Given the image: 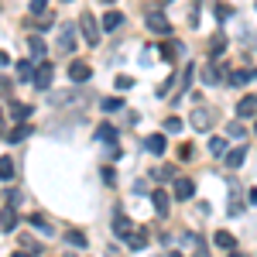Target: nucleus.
Instances as JSON below:
<instances>
[{"label": "nucleus", "instance_id": "obj_4", "mask_svg": "<svg viewBox=\"0 0 257 257\" xmlns=\"http://www.w3.org/2000/svg\"><path fill=\"white\" fill-rule=\"evenodd\" d=\"M192 192H196V182H192V178H185V175L172 178V196H175V199L185 202V199H192Z\"/></svg>", "mask_w": 257, "mask_h": 257}, {"label": "nucleus", "instance_id": "obj_35", "mask_svg": "<svg viewBox=\"0 0 257 257\" xmlns=\"http://www.w3.org/2000/svg\"><path fill=\"white\" fill-rule=\"evenodd\" d=\"M113 86L123 93V89H131V86H134V79H131V76H117V79H113Z\"/></svg>", "mask_w": 257, "mask_h": 257}, {"label": "nucleus", "instance_id": "obj_22", "mask_svg": "<svg viewBox=\"0 0 257 257\" xmlns=\"http://www.w3.org/2000/svg\"><path fill=\"white\" fill-rule=\"evenodd\" d=\"M96 138L103 141V144H113V141H117V131H113L110 123H99V127H96Z\"/></svg>", "mask_w": 257, "mask_h": 257}, {"label": "nucleus", "instance_id": "obj_32", "mask_svg": "<svg viewBox=\"0 0 257 257\" xmlns=\"http://www.w3.org/2000/svg\"><path fill=\"white\" fill-rule=\"evenodd\" d=\"M209 151L213 155H226V138H213L209 141Z\"/></svg>", "mask_w": 257, "mask_h": 257}, {"label": "nucleus", "instance_id": "obj_47", "mask_svg": "<svg viewBox=\"0 0 257 257\" xmlns=\"http://www.w3.org/2000/svg\"><path fill=\"white\" fill-rule=\"evenodd\" d=\"M62 4H72V0H62Z\"/></svg>", "mask_w": 257, "mask_h": 257}, {"label": "nucleus", "instance_id": "obj_29", "mask_svg": "<svg viewBox=\"0 0 257 257\" xmlns=\"http://www.w3.org/2000/svg\"><path fill=\"white\" fill-rule=\"evenodd\" d=\"M11 178H14V161L0 158V182H11Z\"/></svg>", "mask_w": 257, "mask_h": 257}, {"label": "nucleus", "instance_id": "obj_43", "mask_svg": "<svg viewBox=\"0 0 257 257\" xmlns=\"http://www.w3.org/2000/svg\"><path fill=\"white\" fill-rule=\"evenodd\" d=\"M247 199H250V206H257V189H250V196H247Z\"/></svg>", "mask_w": 257, "mask_h": 257}, {"label": "nucleus", "instance_id": "obj_33", "mask_svg": "<svg viewBox=\"0 0 257 257\" xmlns=\"http://www.w3.org/2000/svg\"><path fill=\"white\" fill-rule=\"evenodd\" d=\"M243 134H247L243 123H230V127H226V138H243Z\"/></svg>", "mask_w": 257, "mask_h": 257}, {"label": "nucleus", "instance_id": "obj_19", "mask_svg": "<svg viewBox=\"0 0 257 257\" xmlns=\"http://www.w3.org/2000/svg\"><path fill=\"white\" fill-rule=\"evenodd\" d=\"M226 86H247V79H257V69H250V72H243V69H237V72H230L226 76Z\"/></svg>", "mask_w": 257, "mask_h": 257}, {"label": "nucleus", "instance_id": "obj_30", "mask_svg": "<svg viewBox=\"0 0 257 257\" xmlns=\"http://www.w3.org/2000/svg\"><path fill=\"white\" fill-rule=\"evenodd\" d=\"M103 110H106V113H117V110H123V99L120 96H106L103 99Z\"/></svg>", "mask_w": 257, "mask_h": 257}, {"label": "nucleus", "instance_id": "obj_9", "mask_svg": "<svg viewBox=\"0 0 257 257\" xmlns=\"http://www.w3.org/2000/svg\"><path fill=\"white\" fill-rule=\"evenodd\" d=\"M89 76H93V69H89L86 62H72V65H69V79L72 82H86Z\"/></svg>", "mask_w": 257, "mask_h": 257}, {"label": "nucleus", "instance_id": "obj_41", "mask_svg": "<svg viewBox=\"0 0 257 257\" xmlns=\"http://www.w3.org/2000/svg\"><path fill=\"white\" fill-rule=\"evenodd\" d=\"M106 257H123V254H120L117 247H106Z\"/></svg>", "mask_w": 257, "mask_h": 257}, {"label": "nucleus", "instance_id": "obj_6", "mask_svg": "<svg viewBox=\"0 0 257 257\" xmlns=\"http://www.w3.org/2000/svg\"><path fill=\"white\" fill-rule=\"evenodd\" d=\"M226 76H230V72H226L219 62H213V65H206V69H202V82H206V86H219Z\"/></svg>", "mask_w": 257, "mask_h": 257}, {"label": "nucleus", "instance_id": "obj_42", "mask_svg": "<svg viewBox=\"0 0 257 257\" xmlns=\"http://www.w3.org/2000/svg\"><path fill=\"white\" fill-rule=\"evenodd\" d=\"M192 257H209V254H206V247H196V250H192Z\"/></svg>", "mask_w": 257, "mask_h": 257}, {"label": "nucleus", "instance_id": "obj_40", "mask_svg": "<svg viewBox=\"0 0 257 257\" xmlns=\"http://www.w3.org/2000/svg\"><path fill=\"white\" fill-rule=\"evenodd\" d=\"M4 65H11V55H7V52H0V69H4Z\"/></svg>", "mask_w": 257, "mask_h": 257}, {"label": "nucleus", "instance_id": "obj_1", "mask_svg": "<svg viewBox=\"0 0 257 257\" xmlns=\"http://www.w3.org/2000/svg\"><path fill=\"white\" fill-rule=\"evenodd\" d=\"M55 48H59V55H72V52H76V28H72V24H62L59 28Z\"/></svg>", "mask_w": 257, "mask_h": 257}, {"label": "nucleus", "instance_id": "obj_5", "mask_svg": "<svg viewBox=\"0 0 257 257\" xmlns=\"http://www.w3.org/2000/svg\"><path fill=\"white\" fill-rule=\"evenodd\" d=\"M52 79H55V65H52V62H41L38 69H35V86H38V89H48V86H52Z\"/></svg>", "mask_w": 257, "mask_h": 257}, {"label": "nucleus", "instance_id": "obj_48", "mask_svg": "<svg viewBox=\"0 0 257 257\" xmlns=\"http://www.w3.org/2000/svg\"><path fill=\"white\" fill-rule=\"evenodd\" d=\"M103 4H113V0H103Z\"/></svg>", "mask_w": 257, "mask_h": 257}, {"label": "nucleus", "instance_id": "obj_26", "mask_svg": "<svg viewBox=\"0 0 257 257\" xmlns=\"http://www.w3.org/2000/svg\"><path fill=\"white\" fill-rule=\"evenodd\" d=\"M11 113H14L18 123H24V120L31 117V106H24V103H11Z\"/></svg>", "mask_w": 257, "mask_h": 257}, {"label": "nucleus", "instance_id": "obj_12", "mask_svg": "<svg viewBox=\"0 0 257 257\" xmlns=\"http://www.w3.org/2000/svg\"><path fill=\"white\" fill-rule=\"evenodd\" d=\"M120 24H123V14H120V11H106L103 21H99V28H103V31H117Z\"/></svg>", "mask_w": 257, "mask_h": 257}, {"label": "nucleus", "instance_id": "obj_49", "mask_svg": "<svg viewBox=\"0 0 257 257\" xmlns=\"http://www.w3.org/2000/svg\"><path fill=\"white\" fill-rule=\"evenodd\" d=\"M0 117H4V110H0Z\"/></svg>", "mask_w": 257, "mask_h": 257}, {"label": "nucleus", "instance_id": "obj_20", "mask_svg": "<svg viewBox=\"0 0 257 257\" xmlns=\"http://www.w3.org/2000/svg\"><path fill=\"white\" fill-rule=\"evenodd\" d=\"M144 148H148L151 155H165V148H168V141L161 138V134H151V138L144 141Z\"/></svg>", "mask_w": 257, "mask_h": 257}, {"label": "nucleus", "instance_id": "obj_18", "mask_svg": "<svg viewBox=\"0 0 257 257\" xmlns=\"http://www.w3.org/2000/svg\"><path fill=\"white\" fill-rule=\"evenodd\" d=\"M131 230H134V226H131V219H127V216H123V213L117 209V216H113V233L127 240V233H131Z\"/></svg>", "mask_w": 257, "mask_h": 257}, {"label": "nucleus", "instance_id": "obj_14", "mask_svg": "<svg viewBox=\"0 0 257 257\" xmlns=\"http://www.w3.org/2000/svg\"><path fill=\"white\" fill-rule=\"evenodd\" d=\"M223 161H226V168H240V165L247 161V148H233V151H226Z\"/></svg>", "mask_w": 257, "mask_h": 257}, {"label": "nucleus", "instance_id": "obj_3", "mask_svg": "<svg viewBox=\"0 0 257 257\" xmlns=\"http://www.w3.org/2000/svg\"><path fill=\"white\" fill-rule=\"evenodd\" d=\"M216 123V110L213 106H199V110H192V131H209Z\"/></svg>", "mask_w": 257, "mask_h": 257}, {"label": "nucleus", "instance_id": "obj_15", "mask_svg": "<svg viewBox=\"0 0 257 257\" xmlns=\"http://www.w3.org/2000/svg\"><path fill=\"white\" fill-rule=\"evenodd\" d=\"M237 113H240L243 120H247V117H257V96H243V99L237 103Z\"/></svg>", "mask_w": 257, "mask_h": 257}, {"label": "nucleus", "instance_id": "obj_37", "mask_svg": "<svg viewBox=\"0 0 257 257\" xmlns=\"http://www.w3.org/2000/svg\"><path fill=\"white\" fill-rule=\"evenodd\" d=\"M230 14H233V11H230L226 4H216V21H226V18H230Z\"/></svg>", "mask_w": 257, "mask_h": 257}, {"label": "nucleus", "instance_id": "obj_16", "mask_svg": "<svg viewBox=\"0 0 257 257\" xmlns=\"http://www.w3.org/2000/svg\"><path fill=\"white\" fill-rule=\"evenodd\" d=\"M213 243H216L219 250H233V247H237L233 233H226V230H216V233H213Z\"/></svg>", "mask_w": 257, "mask_h": 257}, {"label": "nucleus", "instance_id": "obj_13", "mask_svg": "<svg viewBox=\"0 0 257 257\" xmlns=\"http://www.w3.org/2000/svg\"><path fill=\"white\" fill-rule=\"evenodd\" d=\"M28 223H31V226H35L38 233H45V237H52V233H55V226H52L48 219L41 216V213H31V216H28Z\"/></svg>", "mask_w": 257, "mask_h": 257}, {"label": "nucleus", "instance_id": "obj_31", "mask_svg": "<svg viewBox=\"0 0 257 257\" xmlns=\"http://www.w3.org/2000/svg\"><path fill=\"white\" fill-rule=\"evenodd\" d=\"M243 213V202H240V192H230V216H240Z\"/></svg>", "mask_w": 257, "mask_h": 257}, {"label": "nucleus", "instance_id": "obj_39", "mask_svg": "<svg viewBox=\"0 0 257 257\" xmlns=\"http://www.w3.org/2000/svg\"><path fill=\"white\" fill-rule=\"evenodd\" d=\"M7 206H21V192H7Z\"/></svg>", "mask_w": 257, "mask_h": 257}, {"label": "nucleus", "instance_id": "obj_23", "mask_svg": "<svg viewBox=\"0 0 257 257\" xmlns=\"http://www.w3.org/2000/svg\"><path fill=\"white\" fill-rule=\"evenodd\" d=\"M223 48H226V35H216V38L209 41V55H213V62L223 55Z\"/></svg>", "mask_w": 257, "mask_h": 257}, {"label": "nucleus", "instance_id": "obj_46", "mask_svg": "<svg viewBox=\"0 0 257 257\" xmlns=\"http://www.w3.org/2000/svg\"><path fill=\"white\" fill-rule=\"evenodd\" d=\"M168 257H182V254H178V250H172V254H168Z\"/></svg>", "mask_w": 257, "mask_h": 257}, {"label": "nucleus", "instance_id": "obj_50", "mask_svg": "<svg viewBox=\"0 0 257 257\" xmlns=\"http://www.w3.org/2000/svg\"><path fill=\"white\" fill-rule=\"evenodd\" d=\"M254 131H257V123H254Z\"/></svg>", "mask_w": 257, "mask_h": 257}, {"label": "nucleus", "instance_id": "obj_10", "mask_svg": "<svg viewBox=\"0 0 257 257\" xmlns=\"http://www.w3.org/2000/svg\"><path fill=\"white\" fill-rule=\"evenodd\" d=\"M14 226H18V213H14V206H4V209H0V230L11 233Z\"/></svg>", "mask_w": 257, "mask_h": 257}, {"label": "nucleus", "instance_id": "obj_36", "mask_svg": "<svg viewBox=\"0 0 257 257\" xmlns=\"http://www.w3.org/2000/svg\"><path fill=\"white\" fill-rule=\"evenodd\" d=\"M21 247H28V254H41V243H38V240H28V237H24V240H21Z\"/></svg>", "mask_w": 257, "mask_h": 257}, {"label": "nucleus", "instance_id": "obj_28", "mask_svg": "<svg viewBox=\"0 0 257 257\" xmlns=\"http://www.w3.org/2000/svg\"><path fill=\"white\" fill-rule=\"evenodd\" d=\"M76 99V89H65V93H52V106H65Z\"/></svg>", "mask_w": 257, "mask_h": 257}, {"label": "nucleus", "instance_id": "obj_34", "mask_svg": "<svg viewBox=\"0 0 257 257\" xmlns=\"http://www.w3.org/2000/svg\"><path fill=\"white\" fill-rule=\"evenodd\" d=\"M165 131H168V134H178V131H182V120H178V117H168V120H165Z\"/></svg>", "mask_w": 257, "mask_h": 257}, {"label": "nucleus", "instance_id": "obj_7", "mask_svg": "<svg viewBox=\"0 0 257 257\" xmlns=\"http://www.w3.org/2000/svg\"><path fill=\"white\" fill-rule=\"evenodd\" d=\"M79 28H82V38L89 41V45H96V41H99V24L93 21V14H86V11H82V21H79Z\"/></svg>", "mask_w": 257, "mask_h": 257}, {"label": "nucleus", "instance_id": "obj_17", "mask_svg": "<svg viewBox=\"0 0 257 257\" xmlns=\"http://www.w3.org/2000/svg\"><path fill=\"white\" fill-rule=\"evenodd\" d=\"M127 247H131V250L148 247V230H131V233H127Z\"/></svg>", "mask_w": 257, "mask_h": 257}, {"label": "nucleus", "instance_id": "obj_2", "mask_svg": "<svg viewBox=\"0 0 257 257\" xmlns=\"http://www.w3.org/2000/svg\"><path fill=\"white\" fill-rule=\"evenodd\" d=\"M148 31H155V35H161V38H172V24H168V18L161 14V11H148Z\"/></svg>", "mask_w": 257, "mask_h": 257}, {"label": "nucleus", "instance_id": "obj_27", "mask_svg": "<svg viewBox=\"0 0 257 257\" xmlns=\"http://www.w3.org/2000/svg\"><path fill=\"white\" fill-rule=\"evenodd\" d=\"M24 138H31V127H28V123H18V127L7 134V141H14V144H18V141H24Z\"/></svg>", "mask_w": 257, "mask_h": 257}, {"label": "nucleus", "instance_id": "obj_24", "mask_svg": "<svg viewBox=\"0 0 257 257\" xmlns=\"http://www.w3.org/2000/svg\"><path fill=\"white\" fill-rule=\"evenodd\" d=\"M35 79V65L31 62H21L18 65V82H31Z\"/></svg>", "mask_w": 257, "mask_h": 257}, {"label": "nucleus", "instance_id": "obj_25", "mask_svg": "<svg viewBox=\"0 0 257 257\" xmlns=\"http://www.w3.org/2000/svg\"><path fill=\"white\" fill-rule=\"evenodd\" d=\"M28 52H31V55H45V41H41V35H28Z\"/></svg>", "mask_w": 257, "mask_h": 257}, {"label": "nucleus", "instance_id": "obj_8", "mask_svg": "<svg viewBox=\"0 0 257 257\" xmlns=\"http://www.w3.org/2000/svg\"><path fill=\"white\" fill-rule=\"evenodd\" d=\"M151 202H155V209H158V216H168V209H172V199L165 189H155L151 192Z\"/></svg>", "mask_w": 257, "mask_h": 257}, {"label": "nucleus", "instance_id": "obj_45", "mask_svg": "<svg viewBox=\"0 0 257 257\" xmlns=\"http://www.w3.org/2000/svg\"><path fill=\"white\" fill-rule=\"evenodd\" d=\"M230 257H243V254H240V250H230Z\"/></svg>", "mask_w": 257, "mask_h": 257}, {"label": "nucleus", "instance_id": "obj_11", "mask_svg": "<svg viewBox=\"0 0 257 257\" xmlns=\"http://www.w3.org/2000/svg\"><path fill=\"white\" fill-rule=\"evenodd\" d=\"M182 52H185V48H182V41H172V38H168L165 45H161V59H165V62H175Z\"/></svg>", "mask_w": 257, "mask_h": 257}, {"label": "nucleus", "instance_id": "obj_21", "mask_svg": "<svg viewBox=\"0 0 257 257\" xmlns=\"http://www.w3.org/2000/svg\"><path fill=\"white\" fill-rule=\"evenodd\" d=\"M65 243L76 247V250H82V247H86V233H82V230H69V233H65Z\"/></svg>", "mask_w": 257, "mask_h": 257}, {"label": "nucleus", "instance_id": "obj_44", "mask_svg": "<svg viewBox=\"0 0 257 257\" xmlns=\"http://www.w3.org/2000/svg\"><path fill=\"white\" fill-rule=\"evenodd\" d=\"M14 257H31V254H28V250H18V254H14Z\"/></svg>", "mask_w": 257, "mask_h": 257}, {"label": "nucleus", "instance_id": "obj_38", "mask_svg": "<svg viewBox=\"0 0 257 257\" xmlns=\"http://www.w3.org/2000/svg\"><path fill=\"white\" fill-rule=\"evenodd\" d=\"M45 7H48V0H31V14H45Z\"/></svg>", "mask_w": 257, "mask_h": 257}]
</instances>
